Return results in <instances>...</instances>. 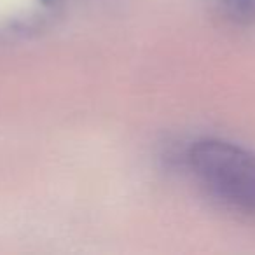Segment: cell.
<instances>
[{
    "mask_svg": "<svg viewBox=\"0 0 255 255\" xmlns=\"http://www.w3.org/2000/svg\"><path fill=\"white\" fill-rule=\"evenodd\" d=\"M189 159L198 177L219 198L255 215V156L222 140H199Z\"/></svg>",
    "mask_w": 255,
    "mask_h": 255,
    "instance_id": "obj_1",
    "label": "cell"
},
{
    "mask_svg": "<svg viewBox=\"0 0 255 255\" xmlns=\"http://www.w3.org/2000/svg\"><path fill=\"white\" fill-rule=\"evenodd\" d=\"M224 4L238 14H250L255 9V0H224Z\"/></svg>",
    "mask_w": 255,
    "mask_h": 255,
    "instance_id": "obj_2",
    "label": "cell"
}]
</instances>
